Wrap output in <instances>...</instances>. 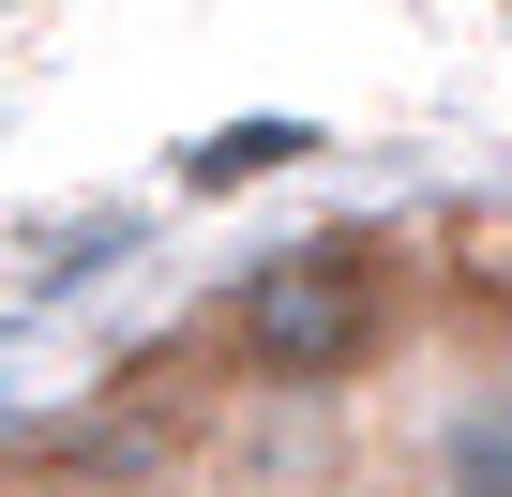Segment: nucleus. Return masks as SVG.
<instances>
[{
  "label": "nucleus",
  "instance_id": "nucleus-1",
  "mask_svg": "<svg viewBox=\"0 0 512 497\" xmlns=\"http://www.w3.org/2000/svg\"><path fill=\"white\" fill-rule=\"evenodd\" d=\"M211 332H226L241 392H347V377H377L392 332H407V241H392V226H302L287 257H256V272L226 287Z\"/></svg>",
  "mask_w": 512,
  "mask_h": 497
},
{
  "label": "nucleus",
  "instance_id": "nucleus-2",
  "mask_svg": "<svg viewBox=\"0 0 512 497\" xmlns=\"http://www.w3.org/2000/svg\"><path fill=\"white\" fill-rule=\"evenodd\" d=\"M392 497H512V347H452L407 392Z\"/></svg>",
  "mask_w": 512,
  "mask_h": 497
},
{
  "label": "nucleus",
  "instance_id": "nucleus-3",
  "mask_svg": "<svg viewBox=\"0 0 512 497\" xmlns=\"http://www.w3.org/2000/svg\"><path fill=\"white\" fill-rule=\"evenodd\" d=\"M287 151H302L287 121H256V136H211V151H196V181H241V166H287Z\"/></svg>",
  "mask_w": 512,
  "mask_h": 497
},
{
  "label": "nucleus",
  "instance_id": "nucleus-4",
  "mask_svg": "<svg viewBox=\"0 0 512 497\" xmlns=\"http://www.w3.org/2000/svg\"><path fill=\"white\" fill-rule=\"evenodd\" d=\"M61 497H211V482H166V467H136V482H61Z\"/></svg>",
  "mask_w": 512,
  "mask_h": 497
},
{
  "label": "nucleus",
  "instance_id": "nucleus-5",
  "mask_svg": "<svg viewBox=\"0 0 512 497\" xmlns=\"http://www.w3.org/2000/svg\"><path fill=\"white\" fill-rule=\"evenodd\" d=\"M317 497H392V482H317Z\"/></svg>",
  "mask_w": 512,
  "mask_h": 497
}]
</instances>
